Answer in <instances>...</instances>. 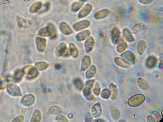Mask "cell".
<instances>
[{
    "label": "cell",
    "instance_id": "7a4b0ae2",
    "mask_svg": "<svg viewBox=\"0 0 163 122\" xmlns=\"http://www.w3.org/2000/svg\"><path fill=\"white\" fill-rule=\"evenodd\" d=\"M145 100L143 95L138 94L134 95L128 99V105L132 107H136L142 104Z\"/></svg>",
    "mask_w": 163,
    "mask_h": 122
},
{
    "label": "cell",
    "instance_id": "d4e9b609",
    "mask_svg": "<svg viewBox=\"0 0 163 122\" xmlns=\"http://www.w3.org/2000/svg\"><path fill=\"white\" fill-rule=\"evenodd\" d=\"M69 50L72 57L77 58L78 57V52L77 47L73 43H71L69 44Z\"/></svg>",
    "mask_w": 163,
    "mask_h": 122
},
{
    "label": "cell",
    "instance_id": "8fae6325",
    "mask_svg": "<svg viewBox=\"0 0 163 122\" xmlns=\"http://www.w3.org/2000/svg\"><path fill=\"white\" fill-rule=\"evenodd\" d=\"M137 83L139 87L142 90L146 91L149 90V85L146 80L141 78H139L138 80Z\"/></svg>",
    "mask_w": 163,
    "mask_h": 122
},
{
    "label": "cell",
    "instance_id": "7bdbcfd3",
    "mask_svg": "<svg viewBox=\"0 0 163 122\" xmlns=\"http://www.w3.org/2000/svg\"><path fill=\"white\" fill-rule=\"evenodd\" d=\"M94 80H90L87 82L86 83V85L88 86L89 88H92L94 84Z\"/></svg>",
    "mask_w": 163,
    "mask_h": 122
},
{
    "label": "cell",
    "instance_id": "7dc6e473",
    "mask_svg": "<svg viewBox=\"0 0 163 122\" xmlns=\"http://www.w3.org/2000/svg\"><path fill=\"white\" fill-rule=\"evenodd\" d=\"M94 121H97V122H104L105 121L103 119H98Z\"/></svg>",
    "mask_w": 163,
    "mask_h": 122
},
{
    "label": "cell",
    "instance_id": "277c9868",
    "mask_svg": "<svg viewBox=\"0 0 163 122\" xmlns=\"http://www.w3.org/2000/svg\"><path fill=\"white\" fill-rule=\"evenodd\" d=\"M90 25L89 20H84L75 24L73 28L75 30L80 31L88 27Z\"/></svg>",
    "mask_w": 163,
    "mask_h": 122
},
{
    "label": "cell",
    "instance_id": "1f68e13d",
    "mask_svg": "<svg viewBox=\"0 0 163 122\" xmlns=\"http://www.w3.org/2000/svg\"><path fill=\"white\" fill-rule=\"evenodd\" d=\"M48 64L45 62H37L35 64V66L38 69L43 70L46 69L48 67Z\"/></svg>",
    "mask_w": 163,
    "mask_h": 122
},
{
    "label": "cell",
    "instance_id": "8992f818",
    "mask_svg": "<svg viewBox=\"0 0 163 122\" xmlns=\"http://www.w3.org/2000/svg\"><path fill=\"white\" fill-rule=\"evenodd\" d=\"M36 42L39 51L43 52L46 47V40L44 38L38 37L36 38Z\"/></svg>",
    "mask_w": 163,
    "mask_h": 122
},
{
    "label": "cell",
    "instance_id": "3957f363",
    "mask_svg": "<svg viewBox=\"0 0 163 122\" xmlns=\"http://www.w3.org/2000/svg\"><path fill=\"white\" fill-rule=\"evenodd\" d=\"M24 74L26 75L27 78L29 79L34 78L37 76L38 74L36 68L32 66H28L23 69Z\"/></svg>",
    "mask_w": 163,
    "mask_h": 122
},
{
    "label": "cell",
    "instance_id": "ee69618b",
    "mask_svg": "<svg viewBox=\"0 0 163 122\" xmlns=\"http://www.w3.org/2000/svg\"><path fill=\"white\" fill-rule=\"evenodd\" d=\"M92 119V118L91 117L89 113H88L86 116L85 121L86 122L91 121Z\"/></svg>",
    "mask_w": 163,
    "mask_h": 122
},
{
    "label": "cell",
    "instance_id": "30bf717a",
    "mask_svg": "<svg viewBox=\"0 0 163 122\" xmlns=\"http://www.w3.org/2000/svg\"><path fill=\"white\" fill-rule=\"evenodd\" d=\"M92 7L91 5H87L78 14V17L82 18L88 16L91 13Z\"/></svg>",
    "mask_w": 163,
    "mask_h": 122
},
{
    "label": "cell",
    "instance_id": "d590c367",
    "mask_svg": "<svg viewBox=\"0 0 163 122\" xmlns=\"http://www.w3.org/2000/svg\"><path fill=\"white\" fill-rule=\"evenodd\" d=\"M110 92L107 89H105L101 92V96L103 99H107L109 97Z\"/></svg>",
    "mask_w": 163,
    "mask_h": 122
},
{
    "label": "cell",
    "instance_id": "f35d334b",
    "mask_svg": "<svg viewBox=\"0 0 163 122\" xmlns=\"http://www.w3.org/2000/svg\"><path fill=\"white\" fill-rule=\"evenodd\" d=\"M56 120L58 122H68L67 118L62 115L57 116L56 117Z\"/></svg>",
    "mask_w": 163,
    "mask_h": 122
},
{
    "label": "cell",
    "instance_id": "7c38bea8",
    "mask_svg": "<svg viewBox=\"0 0 163 122\" xmlns=\"http://www.w3.org/2000/svg\"><path fill=\"white\" fill-rule=\"evenodd\" d=\"M102 109L100 104L97 103L93 106L92 109V114L95 118L98 117L101 115Z\"/></svg>",
    "mask_w": 163,
    "mask_h": 122
},
{
    "label": "cell",
    "instance_id": "ba28073f",
    "mask_svg": "<svg viewBox=\"0 0 163 122\" xmlns=\"http://www.w3.org/2000/svg\"><path fill=\"white\" fill-rule=\"evenodd\" d=\"M60 29L62 33L65 35H70L73 32L70 27L67 23L65 22H62L60 24Z\"/></svg>",
    "mask_w": 163,
    "mask_h": 122
},
{
    "label": "cell",
    "instance_id": "836d02e7",
    "mask_svg": "<svg viewBox=\"0 0 163 122\" xmlns=\"http://www.w3.org/2000/svg\"><path fill=\"white\" fill-rule=\"evenodd\" d=\"M74 82L75 86L79 90H81L83 88V83L81 80L79 78H76L74 80Z\"/></svg>",
    "mask_w": 163,
    "mask_h": 122
},
{
    "label": "cell",
    "instance_id": "f546056e",
    "mask_svg": "<svg viewBox=\"0 0 163 122\" xmlns=\"http://www.w3.org/2000/svg\"><path fill=\"white\" fill-rule=\"evenodd\" d=\"M127 44L124 42H123L119 44L117 47V51L119 53H122L127 48Z\"/></svg>",
    "mask_w": 163,
    "mask_h": 122
},
{
    "label": "cell",
    "instance_id": "ab89813d",
    "mask_svg": "<svg viewBox=\"0 0 163 122\" xmlns=\"http://www.w3.org/2000/svg\"><path fill=\"white\" fill-rule=\"evenodd\" d=\"M153 1V0H138L141 3L145 5L150 4L152 3Z\"/></svg>",
    "mask_w": 163,
    "mask_h": 122
},
{
    "label": "cell",
    "instance_id": "44dd1931",
    "mask_svg": "<svg viewBox=\"0 0 163 122\" xmlns=\"http://www.w3.org/2000/svg\"><path fill=\"white\" fill-rule=\"evenodd\" d=\"M123 34L124 36L129 42H132L134 41V38L133 36L132 32L128 29L126 28L123 31Z\"/></svg>",
    "mask_w": 163,
    "mask_h": 122
},
{
    "label": "cell",
    "instance_id": "6da1fadb",
    "mask_svg": "<svg viewBox=\"0 0 163 122\" xmlns=\"http://www.w3.org/2000/svg\"><path fill=\"white\" fill-rule=\"evenodd\" d=\"M56 28L52 24H49L42 28L38 32V35L43 37L52 36H55Z\"/></svg>",
    "mask_w": 163,
    "mask_h": 122
},
{
    "label": "cell",
    "instance_id": "7402d4cb",
    "mask_svg": "<svg viewBox=\"0 0 163 122\" xmlns=\"http://www.w3.org/2000/svg\"><path fill=\"white\" fill-rule=\"evenodd\" d=\"M66 45L64 43L60 44L57 46L56 50V54L57 56H61L62 55L65 51L66 49Z\"/></svg>",
    "mask_w": 163,
    "mask_h": 122
},
{
    "label": "cell",
    "instance_id": "8d00e7d4",
    "mask_svg": "<svg viewBox=\"0 0 163 122\" xmlns=\"http://www.w3.org/2000/svg\"><path fill=\"white\" fill-rule=\"evenodd\" d=\"M100 91L101 88L100 86H99L98 83L96 82L95 85L94 90H93L94 93L95 95H96V96H98L99 93H100Z\"/></svg>",
    "mask_w": 163,
    "mask_h": 122
},
{
    "label": "cell",
    "instance_id": "d6986e66",
    "mask_svg": "<svg viewBox=\"0 0 163 122\" xmlns=\"http://www.w3.org/2000/svg\"><path fill=\"white\" fill-rule=\"evenodd\" d=\"M90 31L88 30L81 32L78 34L76 36L77 40L78 41H82L90 36Z\"/></svg>",
    "mask_w": 163,
    "mask_h": 122
},
{
    "label": "cell",
    "instance_id": "2e32d148",
    "mask_svg": "<svg viewBox=\"0 0 163 122\" xmlns=\"http://www.w3.org/2000/svg\"><path fill=\"white\" fill-rule=\"evenodd\" d=\"M35 98L31 94H29L24 97L22 100L23 104L26 106H30L34 102Z\"/></svg>",
    "mask_w": 163,
    "mask_h": 122
},
{
    "label": "cell",
    "instance_id": "f6af8a7d",
    "mask_svg": "<svg viewBox=\"0 0 163 122\" xmlns=\"http://www.w3.org/2000/svg\"><path fill=\"white\" fill-rule=\"evenodd\" d=\"M147 122H155L156 121L154 118L151 117V116H149L147 118Z\"/></svg>",
    "mask_w": 163,
    "mask_h": 122
},
{
    "label": "cell",
    "instance_id": "ffe728a7",
    "mask_svg": "<svg viewBox=\"0 0 163 122\" xmlns=\"http://www.w3.org/2000/svg\"><path fill=\"white\" fill-rule=\"evenodd\" d=\"M91 64V60L89 56H85L82 59L81 69L82 71H85L89 67Z\"/></svg>",
    "mask_w": 163,
    "mask_h": 122
},
{
    "label": "cell",
    "instance_id": "4dcf8cb0",
    "mask_svg": "<svg viewBox=\"0 0 163 122\" xmlns=\"http://www.w3.org/2000/svg\"><path fill=\"white\" fill-rule=\"evenodd\" d=\"M24 73L23 70H18L15 73L14 77V81L15 82H18L22 79L23 75Z\"/></svg>",
    "mask_w": 163,
    "mask_h": 122
},
{
    "label": "cell",
    "instance_id": "4fadbf2b",
    "mask_svg": "<svg viewBox=\"0 0 163 122\" xmlns=\"http://www.w3.org/2000/svg\"><path fill=\"white\" fill-rule=\"evenodd\" d=\"M114 62L117 65L122 67L128 68L131 66V64L128 62L119 57L116 58L114 59Z\"/></svg>",
    "mask_w": 163,
    "mask_h": 122
},
{
    "label": "cell",
    "instance_id": "cb8c5ba5",
    "mask_svg": "<svg viewBox=\"0 0 163 122\" xmlns=\"http://www.w3.org/2000/svg\"><path fill=\"white\" fill-rule=\"evenodd\" d=\"M120 36V32L117 28L114 29L111 34V40L114 44H116Z\"/></svg>",
    "mask_w": 163,
    "mask_h": 122
},
{
    "label": "cell",
    "instance_id": "bcb514c9",
    "mask_svg": "<svg viewBox=\"0 0 163 122\" xmlns=\"http://www.w3.org/2000/svg\"><path fill=\"white\" fill-rule=\"evenodd\" d=\"M60 65L59 64H56L55 65V68L56 69H59L60 68Z\"/></svg>",
    "mask_w": 163,
    "mask_h": 122
},
{
    "label": "cell",
    "instance_id": "b9f144b4",
    "mask_svg": "<svg viewBox=\"0 0 163 122\" xmlns=\"http://www.w3.org/2000/svg\"><path fill=\"white\" fill-rule=\"evenodd\" d=\"M153 114L157 121H159L161 120V118L158 113L156 112H153Z\"/></svg>",
    "mask_w": 163,
    "mask_h": 122
},
{
    "label": "cell",
    "instance_id": "74e56055",
    "mask_svg": "<svg viewBox=\"0 0 163 122\" xmlns=\"http://www.w3.org/2000/svg\"><path fill=\"white\" fill-rule=\"evenodd\" d=\"M82 3L80 2H77L75 3L72 7V10L74 11H77L79 9L82 5Z\"/></svg>",
    "mask_w": 163,
    "mask_h": 122
},
{
    "label": "cell",
    "instance_id": "d6a6232c",
    "mask_svg": "<svg viewBox=\"0 0 163 122\" xmlns=\"http://www.w3.org/2000/svg\"><path fill=\"white\" fill-rule=\"evenodd\" d=\"M49 112L51 114L53 115L58 114L61 112V110L59 107L54 106L50 108Z\"/></svg>",
    "mask_w": 163,
    "mask_h": 122
},
{
    "label": "cell",
    "instance_id": "e0dca14e",
    "mask_svg": "<svg viewBox=\"0 0 163 122\" xmlns=\"http://www.w3.org/2000/svg\"><path fill=\"white\" fill-rule=\"evenodd\" d=\"M147 44L145 41L144 40H141L139 41L137 44V49L139 54L142 55L146 48Z\"/></svg>",
    "mask_w": 163,
    "mask_h": 122
},
{
    "label": "cell",
    "instance_id": "e575fe53",
    "mask_svg": "<svg viewBox=\"0 0 163 122\" xmlns=\"http://www.w3.org/2000/svg\"><path fill=\"white\" fill-rule=\"evenodd\" d=\"M42 7V4L41 3H36L31 8V11L32 13L37 12Z\"/></svg>",
    "mask_w": 163,
    "mask_h": 122
},
{
    "label": "cell",
    "instance_id": "83f0119b",
    "mask_svg": "<svg viewBox=\"0 0 163 122\" xmlns=\"http://www.w3.org/2000/svg\"><path fill=\"white\" fill-rule=\"evenodd\" d=\"M111 115L114 120H116L118 119L120 116V113L118 109L114 107H111Z\"/></svg>",
    "mask_w": 163,
    "mask_h": 122
},
{
    "label": "cell",
    "instance_id": "484cf974",
    "mask_svg": "<svg viewBox=\"0 0 163 122\" xmlns=\"http://www.w3.org/2000/svg\"><path fill=\"white\" fill-rule=\"evenodd\" d=\"M83 94L86 99L90 100H94L95 98L92 95L91 90L89 87L84 88L83 91Z\"/></svg>",
    "mask_w": 163,
    "mask_h": 122
},
{
    "label": "cell",
    "instance_id": "603a6c76",
    "mask_svg": "<svg viewBox=\"0 0 163 122\" xmlns=\"http://www.w3.org/2000/svg\"><path fill=\"white\" fill-rule=\"evenodd\" d=\"M157 62L156 58L153 56H149L147 59L146 65L147 67L152 68L156 65Z\"/></svg>",
    "mask_w": 163,
    "mask_h": 122
},
{
    "label": "cell",
    "instance_id": "5bb4252c",
    "mask_svg": "<svg viewBox=\"0 0 163 122\" xmlns=\"http://www.w3.org/2000/svg\"><path fill=\"white\" fill-rule=\"evenodd\" d=\"M147 29L145 25L143 23H139L135 25L132 28V31L133 33L137 34Z\"/></svg>",
    "mask_w": 163,
    "mask_h": 122
},
{
    "label": "cell",
    "instance_id": "60d3db41",
    "mask_svg": "<svg viewBox=\"0 0 163 122\" xmlns=\"http://www.w3.org/2000/svg\"><path fill=\"white\" fill-rule=\"evenodd\" d=\"M24 120V118L22 116H19L17 117L13 121V122H23Z\"/></svg>",
    "mask_w": 163,
    "mask_h": 122
},
{
    "label": "cell",
    "instance_id": "4316f807",
    "mask_svg": "<svg viewBox=\"0 0 163 122\" xmlns=\"http://www.w3.org/2000/svg\"><path fill=\"white\" fill-rule=\"evenodd\" d=\"M96 68L94 65H92L86 73V78H90L94 76L96 73Z\"/></svg>",
    "mask_w": 163,
    "mask_h": 122
},
{
    "label": "cell",
    "instance_id": "9a60e30c",
    "mask_svg": "<svg viewBox=\"0 0 163 122\" xmlns=\"http://www.w3.org/2000/svg\"><path fill=\"white\" fill-rule=\"evenodd\" d=\"M110 11L107 9H103L96 12L95 14V17L98 20L103 19L107 17Z\"/></svg>",
    "mask_w": 163,
    "mask_h": 122
},
{
    "label": "cell",
    "instance_id": "5b68a950",
    "mask_svg": "<svg viewBox=\"0 0 163 122\" xmlns=\"http://www.w3.org/2000/svg\"><path fill=\"white\" fill-rule=\"evenodd\" d=\"M122 57L130 62L132 64H134L137 61L136 56L134 53L131 51H126L122 53Z\"/></svg>",
    "mask_w": 163,
    "mask_h": 122
},
{
    "label": "cell",
    "instance_id": "52a82bcc",
    "mask_svg": "<svg viewBox=\"0 0 163 122\" xmlns=\"http://www.w3.org/2000/svg\"><path fill=\"white\" fill-rule=\"evenodd\" d=\"M7 90L8 93L14 96H19L21 95L20 90L16 86L13 84L8 85L7 86Z\"/></svg>",
    "mask_w": 163,
    "mask_h": 122
},
{
    "label": "cell",
    "instance_id": "9c48e42d",
    "mask_svg": "<svg viewBox=\"0 0 163 122\" xmlns=\"http://www.w3.org/2000/svg\"><path fill=\"white\" fill-rule=\"evenodd\" d=\"M95 44L94 38L92 37H90L87 38L84 43V47L86 51L89 52L92 51Z\"/></svg>",
    "mask_w": 163,
    "mask_h": 122
},
{
    "label": "cell",
    "instance_id": "f1b7e54d",
    "mask_svg": "<svg viewBox=\"0 0 163 122\" xmlns=\"http://www.w3.org/2000/svg\"><path fill=\"white\" fill-rule=\"evenodd\" d=\"M41 120V114L38 110H36L33 114L31 122H40Z\"/></svg>",
    "mask_w": 163,
    "mask_h": 122
},
{
    "label": "cell",
    "instance_id": "ac0fdd59",
    "mask_svg": "<svg viewBox=\"0 0 163 122\" xmlns=\"http://www.w3.org/2000/svg\"><path fill=\"white\" fill-rule=\"evenodd\" d=\"M111 94V99L113 100H115L118 96V89L116 86L113 84H111L109 87Z\"/></svg>",
    "mask_w": 163,
    "mask_h": 122
}]
</instances>
